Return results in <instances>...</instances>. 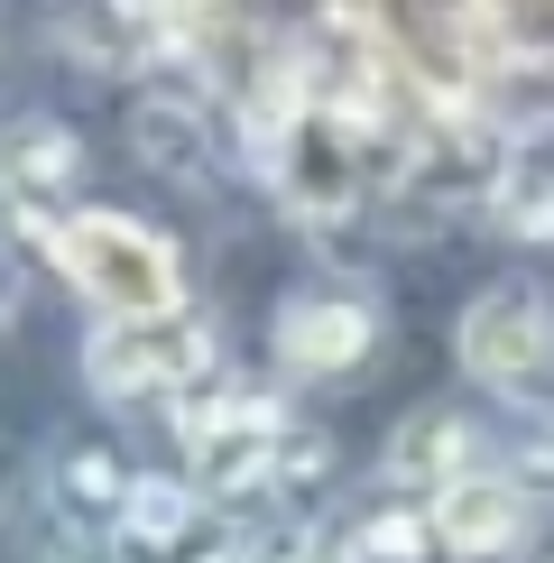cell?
<instances>
[{
  "mask_svg": "<svg viewBox=\"0 0 554 563\" xmlns=\"http://www.w3.org/2000/svg\"><path fill=\"white\" fill-rule=\"evenodd\" d=\"M29 231L102 314H176L185 305V268L148 222H130V213H46Z\"/></svg>",
  "mask_w": 554,
  "mask_h": 563,
  "instance_id": "1",
  "label": "cell"
},
{
  "mask_svg": "<svg viewBox=\"0 0 554 563\" xmlns=\"http://www.w3.org/2000/svg\"><path fill=\"white\" fill-rule=\"evenodd\" d=\"M287 434L296 426L277 416V397L222 379V369H203L195 388H176V443H185V462H195V489H213L222 508L277 481Z\"/></svg>",
  "mask_w": 554,
  "mask_h": 563,
  "instance_id": "2",
  "label": "cell"
},
{
  "mask_svg": "<svg viewBox=\"0 0 554 563\" xmlns=\"http://www.w3.org/2000/svg\"><path fill=\"white\" fill-rule=\"evenodd\" d=\"M84 369L111 407H148V397H176L213 369V333L195 314H102V333L84 342Z\"/></svg>",
  "mask_w": 554,
  "mask_h": 563,
  "instance_id": "3",
  "label": "cell"
},
{
  "mask_svg": "<svg viewBox=\"0 0 554 563\" xmlns=\"http://www.w3.org/2000/svg\"><path fill=\"white\" fill-rule=\"evenodd\" d=\"M453 351H462V369H472L480 388L527 397L554 369V305H545V287H527V277L480 287L462 305V323H453Z\"/></svg>",
  "mask_w": 554,
  "mask_h": 563,
  "instance_id": "4",
  "label": "cell"
},
{
  "mask_svg": "<svg viewBox=\"0 0 554 563\" xmlns=\"http://www.w3.org/2000/svg\"><path fill=\"white\" fill-rule=\"evenodd\" d=\"M111 536H121V563H222L231 554L222 499L195 481H138Z\"/></svg>",
  "mask_w": 554,
  "mask_h": 563,
  "instance_id": "5",
  "label": "cell"
},
{
  "mask_svg": "<svg viewBox=\"0 0 554 563\" xmlns=\"http://www.w3.org/2000/svg\"><path fill=\"white\" fill-rule=\"evenodd\" d=\"M527 489L508 462H472L453 489H434V536H444V554H462V563H499V554H518L527 545Z\"/></svg>",
  "mask_w": 554,
  "mask_h": 563,
  "instance_id": "6",
  "label": "cell"
},
{
  "mask_svg": "<svg viewBox=\"0 0 554 563\" xmlns=\"http://www.w3.org/2000/svg\"><path fill=\"white\" fill-rule=\"evenodd\" d=\"M369 342H379V323H369L361 296H287L268 323V351L296 379H352L369 361Z\"/></svg>",
  "mask_w": 554,
  "mask_h": 563,
  "instance_id": "7",
  "label": "cell"
},
{
  "mask_svg": "<svg viewBox=\"0 0 554 563\" xmlns=\"http://www.w3.org/2000/svg\"><path fill=\"white\" fill-rule=\"evenodd\" d=\"M84 176V139L65 121H10L0 130V203L19 222H46Z\"/></svg>",
  "mask_w": 554,
  "mask_h": 563,
  "instance_id": "8",
  "label": "cell"
},
{
  "mask_svg": "<svg viewBox=\"0 0 554 563\" xmlns=\"http://www.w3.org/2000/svg\"><path fill=\"white\" fill-rule=\"evenodd\" d=\"M480 462V434L462 426V416H444V407H425V416H407L398 434H388V481L398 489H453L462 472Z\"/></svg>",
  "mask_w": 554,
  "mask_h": 563,
  "instance_id": "9",
  "label": "cell"
},
{
  "mask_svg": "<svg viewBox=\"0 0 554 563\" xmlns=\"http://www.w3.org/2000/svg\"><path fill=\"white\" fill-rule=\"evenodd\" d=\"M490 203H499V222L518 231V241H554V130L518 139V148L499 157Z\"/></svg>",
  "mask_w": 554,
  "mask_h": 563,
  "instance_id": "10",
  "label": "cell"
},
{
  "mask_svg": "<svg viewBox=\"0 0 554 563\" xmlns=\"http://www.w3.org/2000/svg\"><path fill=\"white\" fill-rule=\"evenodd\" d=\"M444 536H434V508H369L361 527H342L314 563H425Z\"/></svg>",
  "mask_w": 554,
  "mask_h": 563,
  "instance_id": "11",
  "label": "cell"
},
{
  "mask_svg": "<svg viewBox=\"0 0 554 563\" xmlns=\"http://www.w3.org/2000/svg\"><path fill=\"white\" fill-rule=\"evenodd\" d=\"M130 489H138V481H130L111 453H75V462H56V499L75 508V518H111V527H121Z\"/></svg>",
  "mask_w": 554,
  "mask_h": 563,
  "instance_id": "12",
  "label": "cell"
},
{
  "mask_svg": "<svg viewBox=\"0 0 554 563\" xmlns=\"http://www.w3.org/2000/svg\"><path fill=\"white\" fill-rule=\"evenodd\" d=\"M195 102H138V148H148V167H167V176H185L195 185L203 176V148H195Z\"/></svg>",
  "mask_w": 554,
  "mask_h": 563,
  "instance_id": "13",
  "label": "cell"
},
{
  "mask_svg": "<svg viewBox=\"0 0 554 563\" xmlns=\"http://www.w3.org/2000/svg\"><path fill=\"white\" fill-rule=\"evenodd\" d=\"M499 462H508L527 489H554V407H527L518 426L499 434Z\"/></svg>",
  "mask_w": 554,
  "mask_h": 563,
  "instance_id": "14",
  "label": "cell"
},
{
  "mask_svg": "<svg viewBox=\"0 0 554 563\" xmlns=\"http://www.w3.org/2000/svg\"><path fill=\"white\" fill-rule=\"evenodd\" d=\"M19 314V277H10V260H0V323Z\"/></svg>",
  "mask_w": 554,
  "mask_h": 563,
  "instance_id": "15",
  "label": "cell"
},
{
  "mask_svg": "<svg viewBox=\"0 0 554 563\" xmlns=\"http://www.w3.org/2000/svg\"><path fill=\"white\" fill-rule=\"evenodd\" d=\"M222 563H250V554H222Z\"/></svg>",
  "mask_w": 554,
  "mask_h": 563,
  "instance_id": "16",
  "label": "cell"
}]
</instances>
